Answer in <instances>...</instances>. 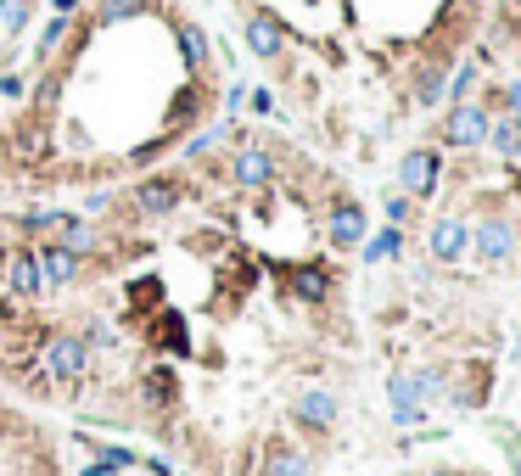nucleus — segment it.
Returning <instances> with one entry per match:
<instances>
[{"label": "nucleus", "mask_w": 521, "mask_h": 476, "mask_svg": "<svg viewBox=\"0 0 521 476\" xmlns=\"http://www.w3.org/2000/svg\"><path fill=\"white\" fill-rule=\"evenodd\" d=\"M29 96V79L23 73H0V101H23Z\"/></svg>", "instance_id": "32"}, {"label": "nucleus", "mask_w": 521, "mask_h": 476, "mask_svg": "<svg viewBox=\"0 0 521 476\" xmlns=\"http://www.w3.org/2000/svg\"><path fill=\"white\" fill-rule=\"evenodd\" d=\"M141 398L152 409H174V376H169V370H152V376L141 381Z\"/></svg>", "instance_id": "27"}, {"label": "nucleus", "mask_w": 521, "mask_h": 476, "mask_svg": "<svg viewBox=\"0 0 521 476\" xmlns=\"http://www.w3.org/2000/svg\"><path fill=\"white\" fill-rule=\"evenodd\" d=\"M258 476H314V454H303L297 443L275 437V443L264 448V465H258Z\"/></svg>", "instance_id": "14"}, {"label": "nucleus", "mask_w": 521, "mask_h": 476, "mask_svg": "<svg viewBox=\"0 0 521 476\" xmlns=\"http://www.w3.org/2000/svg\"><path fill=\"white\" fill-rule=\"evenodd\" d=\"M241 107H247V84H230V90H225V112H241Z\"/></svg>", "instance_id": "34"}, {"label": "nucleus", "mask_w": 521, "mask_h": 476, "mask_svg": "<svg viewBox=\"0 0 521 476\" xmlns=\"http://www.w3.org/2000/svg\"><path fill=\"white\" fill-rule=\"evenodd\" d=\"M230 180H236L241 191H264V185L275 180V152H264V146H247V140H241L236 157H230Z\"/></svg>", "instance_id": "11"}, {"label": "nucleus", "mask_w": 521, "mask_h": 476, "mask_svg": "<svg viewBox=\"0 0 521 476\" xmlns=\"http://www.w3.org/2000/svg\"><path fill=\"white\" fill-rule=\"evenodd\" d=\"M449 73H454L449 56H443V62H426V68L415 73V107H421V112L443 107V101H449Z\"/></svg>", "instance_id": "15"}, {"label": "nucleus", "mask_w": 521, "mask_h": 476, "mask_svg": "<svg viewBox=\"0 0 521 476\" xmlns=\"http://www.w3.org/2000/svg\"><path fill=\"white\" fill-rule=\"evenodd\" d=\"M129 208L141 213V219H169V213L180 208V185H174V180H163V174H152V180H141V185H135Z\"/></svg>", "instance_id": "13"}, {"label": "nucleus", "mask_w": 521, "mask_h": 476, "mask_svg": "<svg viewBox=\"0 0 521 476\" xmlns=\"http://www.w3.org/2000/svg\"><path fill=\"white\" fill-rule=\"evenodd\" d=\"M141 12H152L146 0H96V23L118 28V23H135Z\"/></svg>", "instance_id": "25"}, {"label": "nucleus", "mask_w": 521, "mask_h": 476, "mask_svg": "<svg viewBox=\"0 0 521 476\" xmlns=\"http://www.w3.org/2000/svg\"><path fill=\"white\" fill-rule=\"evenodd\" d=\"M241 40H247V51H253V56L281 62V56H286V23L275 12H253L247 23H241Z\"/></svg>", "instance_id": "10"}, {"label": "nucleus", "mask_w": 521, "mask_h": 476, "mask_svg": "<svg viewBox=\"0 0 521 476\" xmlns=\"http://www.w3.org/2000/svg\"><path fill=\"white\" fill-rule=\"evenodd\" d=\"M135 454L129 448H118V443H96V460L85 465V476H118V471H135Z\"/></svg>", "instance_id": "21"}, {"label": "nucleus", "mask_w": 521, "mask_h": 476, "mask_svg": "<svg viewBox=\"0 0 521 476\" xmlns=\"http://www.w3.org/2000/svg\"><path fill=\"white\" fill-rule=\"evenodd\" d=\"M68 219H73L68 208H23V213H17V230H23V236H40V230H51V236H57Z\"/></svg>", "instance_id": "23"}, {"label": "nucleus", "mask_w": 521, "mask_h": 476, "mask_svg": "<svg viewBox=\"0 0 521 476\" xmlns=\"http://www.w3.org/2000/svg\"><path fill=\"white\" fill-rule=\"evenodd\" d=\"M398 191L409 202H426V196L443 191V146H409L398 157Z\"/></svg>", "instance_id": "4"}, {"label": "nucleus", "mask_w": 521, "mask_h": 476, "mask_svg": "<svg viewBox=\"0 0 521 476\" xmlns=\"http://www.w3.org/2000/svg\"><path fill=\"white\" fill-rule=\"evenodd\" d=\"M337 420H342L337 392H325V387H303V392L292 398V426H297V432H309V437H331V432H337Z\"/></svg>", "instance_id": "5"}, {"label": "nucleus", "mask_w": 521, "mask_h": 476, "mask_svg": "<svg viewBox=\"0 0 521 476\" xmlns=\"http://www.w3.org/2000/svg\"><path fill=\"white\" fill-rule=\"evenodd\" d=\"M331 286H337V280H331V269H320V264H297L292 275H286V292H292L297 303H309V308H320L325 297H331Z\"/></svg>", "instance_id": "16"}, {"label": "nucleus", "mask_w": 521, "mask_h": 476, "mask_svg": "<svg viewBox=\"0 0 521 476\" xmlns=\"http://www.w3.org/2000/svg\"><path fill=\"white\" fill-rule=\"evenodd\" d=\"M387 409H393V426L398 432H415L426 420V404L415 398V381H409V370H393L387 376Z\"/></svg>", "instance_id": "12"}, {"label": "nucleus", "mask_w": 521, "mask_h": 476, "mask_svg": "<svg viewBox=\"0 0 521 476\" xmlns=\"http://www.w3.org/2000/svg\"><path fill=\"white\" fill-rule=\"evenodd\" d=\"M493 112H521V79H510L505 84V96H482Z\"/></svg>", "instance_id": "31"}, {"label": "nucleus", "mask_w": 521, "mask_h": 476, "mask_svg": "<svg viewBox=\"0 0 521 476\" xmlns=\"http://www.w3.org/2000/svg\"><path fill=\"white\" fill-rule=\"evenodd\" d=\"M477 79H482V68H477V62H460V68L449 73V101H471Z\"/></svg>", "instance_id": "29"}, {"label": "nucleus", "mask_w": 521, "mask_h": 476, "mask_svg": "<svg viewBox=\"0 0 521 476\" xmlns=\"http://www.w3.org/2000/svg\"><path fill=\"white\" fill-rule=\"evenodd\" d=\"M174 45H180V62H185V68H208L213 40L202 34L197 23H174Z\"/></svg>", "instance_id": "19"}, {"label": "nucleus", "mask_w": 521, "mask_h": 476, "mask_svg": "<svg viewBox=\"0 0 521 476\" xmlns=\"http://www.w3.org/2000/svg\"><path fill=\"white\" fill-rule=\"evenodd\" d=\"M40 370L51 387H85L90 370H96V359H90L85 336L79 331H51L40 342Z\"/></svg>", "instance_id": "1"}, {"label": "nucleus", "mask_w": 521, "mask_h": 476, "mask_svg": "<svg viewBox=\"0 0 521 476\" xmlns=\"http://www.w3.org/2000/svg\"><path fill=\"white\" fill-rule=\"evenodd\" d=\"M34 264H40L45 292H68V286L85 280V258H73L68 247H57V241H40V247H34Z\"/></svg>", "instance_id": "6"}, {"label": "nucleus", "mask_w": 521, "mask_h": 476, "mask_svg": "<svg viewBox=\"0 0 521 476\" xmlns=\"http://www.w3.org/2000/svg\"><path fill=\"white\" fill-rule=\"evenodd\" d=\"M51 241H57V247H68L73 258H85V264H90V258H101V236H96V224H85L79 213H73V219L62 224V230H57Z\"/></svg>", "instance_id": "18"}, {"label": "nucleus", "mask_w": 521, "mask_h": 476, "mask_svg": "<svg viewBox=\"0 0 521 476\" xmlns=\"http://www.w3.org/2000/svg\"><path fill=\"white\" fill-rule=\"evenodd\" d=\"M68 34H73V17H51V23L40 28V45H34V62H51V56L68 45Z\"/></svg>", "instance_id": "24"}, {"label": "nucleus", "mask_w": 521, "mask_h": 476, "mask_svg": "<svg viewBox=\"0 0 521 476\" xmlns=\"http://www.w3.org/2000/svg\"><path fill=\"white\" fill-rule=\"evenodd\" d=\"M488 129H493L488 101H449V112H443V152H482Z\"/></svg>", "instance_id": "2"}, {"label": "nucleus", "mask_w": 521, "mask_h": 476, "mask_svg": "<svg viewBox=\"0 0 521 476\" xmlns=\"http://www.w3.org/2000/svg\"><path fill=\"white\" fill-rule=\"evenodd\" d=\"M73 6H79V0H51V17H73Z\"/></svg>", "instance_id": "36"}, {"label": "nucleus", "mask_w": 521, "mask_h": 476, "mask_svg": "<svg viewBox=\"0 0 521 476\" xmlns=\"http://www.w3.org/2000/svg\"><path fill=\"white\" fill-rule=\"evenodd\" d=\"M488 152L505 157V163H521V112H493Z\"/></svg>", "instance_id": "17"}, {"label": "nucleus", "mask_w": 521, "mask_h": 476, "mask_svg": "<svg viewBox=\"0 0 521 476\" xmlns=\"http://www.w3.org/2000/svg\"><path fill=\"white\" fill-rule=\"evenodd\" d=\"M409 381H415V398H421V404L449 398V370H443V364H421V370H409Z\"/></svg>", "instance_id": "22"}, {"label": "nucleus", "mask_w": 521, "mask_h": 476, "mask_svg": "<svg viewBox=\"0 0 521 476\" xmlns=\"http://www.w3.org/2000/svg\"><path fill=\"white\" fill-rule=\"evenodd\" d=\"M247 107H253L258 118H269V112H275V90H247Z\"/></svg>", "instance_id": "33"}, {"label": "nucleus", "mask_w": 521, "mask_h": 476, "mask_svg": "<svg viewBox=\"0 0 521 476\" xmlns=\"http://www.w3.org/2000/svg\"><path fill=\"white\" fill-rule=\"evenodd\" d=\"M471 252H477L482 269H505L510 258L521 252V230L510 213H482L477 224H471Z\"/></svg>", "instance_id": "3"}, {"label": "nucleus", "mask_w": 521, "mask_h": 476, "mask_svg": "<svg viewBox=\"0 0 521 476\" xmlns=\"http://www.w3.org/2000/svg\"><path fill=\"white\" fill-rule=\"evenodd\" d=\"M426 252H432L437 264H460L465 252H471V224L460 213H443V219L426 230Z\"/></svg>", "instance_id": "9"}, {"label": "nucleus", "mask_w": 521, "mask_h": 476, "mask_svg": "<svg viewBox=\"0 0 521 476\" xmlns=\"http://www.w3.org/2000/svg\"><path fill=\"white\" fill-rule=\"evenodd\" d=\"M34 23V0H0V34H29Z\"/></svg>", "instance_id": "26"}, {"label": "nucleus", "mask_w": 521, "mask_h": 476, "mask_svg": "<svg viewBox=\"0 0 521 476\" xmlns=\"http://www.w3.org/2000/svg\"><path fill=\"white\" fill-rule=\"evenodd\" d=\"M107 208H113V191H96V196L85 202V213H107Z\"/></svg>", "instance_id": "35"}, {"label": "nucleus", "mask_w": 521, "mask_h": 476, "mask_svg": "<svg viewBox=\"0 0 521 476\" xmlns=\"http://www.w3.org/2000/svg\"><path fill=\"white\" fill-rule=\"evenodd\" d=\"M325 236H331V247H359V241L370 236V219H365V208L353 202V196H337L331 202V213H325Z\"/></svg>", "instance_id": "8"}, {"label": "nucleus", "mask_w": 521, "mask_h": 476, "mask_svg": "<svg viewBox=\"0 0 521 476\" xmlns=\"http://www.w3.org/2000/svg\"><path fill=\"white\" fill-rule=\"evenodd\" d=\"M0 280H6V292H12L17 303H34V297H45L40 264H34V247H12V252H6V258H0Z\"/></svg>", "instance_id": "7"}, {"label": "nucleus", "mask_w": 521, "mask_h": 476, "mask_svg": "<svg viewBox=\"0 0 521 476\" xmlns=\"http://www.w3.org/2000/svg\"><path fill=\"white\" fill-rule=\"evenodd\" d=\"M79 336H85L90 359H101V353H113V348H118V331L101 320V314H96V320H85V331H79Z\"/></svg>", "instance_id": "28"}, {"label": "nucleus", "mask_w": 521, "mask_h": 476, "mask_svg": "<svg viewBox=\"0 0 521 476\" xmlns=\"http://www.w3.org/2000/svg\"><path fill=\"white\" fill-rule=\"evenodd\" d=\"M421 476H465V471H454V465H432V471H421Z\"/></svg>", "instance_id": "37"}, {"label": "nucleus", "mask_w": 521, "mask_h": 476, "mask_svg": "<svg viewBox=\"0 0 521 476\" xmlns=\"http://www.w3.org/2000/svg\"><path fill=\"white\" fill-rule=\"evenodd\" d=\"M381 213H387V224H393V230H404V224L415 219V202H409L404 191H393L387 202H381Z\"/></svg>", "instance_id": "30"}, {"label": "nucleus", "mask_w": 521, "mask_h": 476, "mask_svg": "<svg viewBox=\"0 0 521 476\" xmlns=\"http://www.w3.org/2000/svg\"><path fill=\"white\" fill-rule=\"evenodd\" d=\"M359 258H365V264H393V258H404V230L387 224V230L365 236V241H359Z\"/></svg>", "instance_id": "20"}]
</instances>
